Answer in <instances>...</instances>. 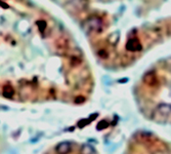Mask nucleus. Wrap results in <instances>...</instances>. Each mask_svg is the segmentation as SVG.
I'll return each mask as SVG.
<instances>
[{
    "instance_id": "1",
    "label": "nucleus",
    "mask_w": 171,
    "mask_h": 154,
    "mask_svg": "<svg viewBox=\"0 0 171 154\" xmlns=\"http://www.w3.org/2000/svg\"><path fill=\"white\" fill-rule=\"evenodd\" d=\"M83 56L66 27L31 0H0V72L66 76Z\"/></svg>"
},
{
    "instance_id": "2",
    "label": "nucleus",
    "mask_w": 171,
    "mask_h": 154,
    "mask_svg": "<svg viewBox=\"0 0 171 154\" xmlns=\"http://www.w3.org/2000/svg\"><path fill=\"white\" fill-rule=\"evenodd\" d=\"M126 47H127V49H129V50L135 51V50H139L142 46H140V43H139L137 40L132 39V40H130V41H128Z\"/></svg>"
}]
</instances>
